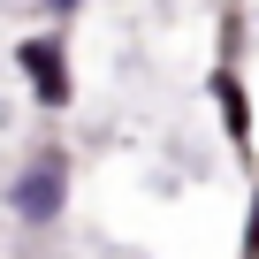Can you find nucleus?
<instances>
[{"instance_id": "obj_1", "label": "nucleus", "mask_w": 259, "mask_h": 259, "mask_svg": "<svg viewBox=\"0 0 259 259\" xmlns=\"http://www.w3.org/2000/svg\"><path fill=\"white\" fill-rule=\"evenodd\" d=\"M61 191H69V160L61 153H38L23 168V183H16V213L23 221H54L61 213Z\"/></svg>"}, {"instance_id": "obj_2", "label": "nucleus", "mask_w": 259, "mask_h": 259, "mask_svg": "<svg viewBox=\"0 0 259 259\" xmlns=\"http://www.w3.org/2000/svg\"><path fill=\"white\" fill-rule=\"evenodd\" d=\"M23 69H31V84H38L46 107H69V69H61V46L54 38H23Z\"/></svg>"}, {"instance_id": "obj_3", "label": "nucleus", "mask_w": 259, "mask_h": 259, "mask_svg": "<svg viewBox=\"0 0 259 259\" xmlns=\"http://www.w3.org/2000/svg\"><path fill=\"white\" fill-rule=\"evenodd\" d=\"M213 99H221V114H229V138H236V145H244V138H251V114H244V84H236V76H229V69H221V76H213Z\"/></svg>"}, {"instance_id": "obj_4", "label": "nucleus", "mask_w": 259, "mask_h": 259, "mask_svg": "<svg viewBox=\"0 0 259 259\" xmlns=\"http://www.w3.org/2000/svg\"><path fill=\"white\" fill-rule=\"evenodd\" d=\"M244 259H259V206H251V236H244Z\"/></svg>"}, {"instance_id": "obj_5", "label": "nucleus", "mask_w": 259, "mask_h": 259, "mask_svg": "<svg viewBox=\"0 0 259 259\" xmlns=\"http://www.w3.org/2000/svg\"><path fill=\"white\" fill-rule=\"evenodd\" d=\"M46 8H54V16H61V8H76V0H46Z\"/></svg>"}]
</instances>
